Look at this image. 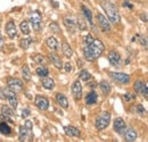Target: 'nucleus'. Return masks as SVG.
I'll return each mask as SVG.
<instances>
[{
  "label": "nucleus",
  "instance_id": "47",
  "mask_svg": "<svg viewBox=\"0 0 148 142\" xmlns=\"http://www.w3.org/2000/svg\"><path fill=\"white\" fill-rule=\"evenodd\" d=\"M53 3H54V6H55V7H56V8H57V7H58V5H57V2H55V1H53Z\"/></svg>",
  "mask_w": 148,
  "mask_h": 142
},
{
  "label": "nucleus",
  "instance_id": "43",
  "mask_svg": "<svg viewBox=\"0 0 148 142\" xmlns=\"http://www.w3.org/2000/svg\"><path fill=\"white\" fill-rule=\"evenodd\" d=\"M123 7H126V8H129V9H132V8H133V5H131L129 1H124V2H123Z\"/></svg>",
  "mask_w": 148,
  "mask_h": 142
},
{
  "label": "nucleus",
  "instance_id": "23",
  "mask_svg": "<svg viewBox=\"0 0 148 142\" xmlns=\"http://www.w3.org/2000/svg\"><path fill=\"white\" fill-rule=\"evenodd\" d=\"M61 51H63V54L65 55V57H67V58L72 57V55H73V50H72V48H71V47H70V44H68V43H66V42H64V43L61 44Z\"/></svg>",
  "mask_w": 148,
  "mask_h": 142
},
{
  "label": "nucleus",
  "instance_id": "21",
  "mask_svg": "<svg viewBox=\"0 0 148 142\" xmlns=\"http://www.w3.org/2000/svg\"><path fill=\"white\" fill-rule=\"evenodd\" d=\"M64 130H65L66 135H68V137H79L80 135V131L73 126H66Z\"/></svg>",
  "mask_w": 148,
  "mask_h": 142
},
{
  "label": "nucleus",
  "instance_id": "37",
  "mask_svg": "<svg viewBox=\"0 0 148 142\" xmlns=\"http://www.w3.org/2000/svg\"><path fill=\"white\" fill-rule=\"evenodd\" d=\"M134 98H136V96H134L133 93H130V92L125 93V96H124V100H125V101H131V100H134Z\"/></svg>",
  "mask_w": 148,
  "mask_h": 142
},
{
  "label": "nucleus",
  "instance_id": "17",
  "mask_svg": "<svg viewBox=\"0 0 148 142\" xmlns=\"http://www.w3.org/2000/svg\"><path fill=\"white\" fill-rule=\"evenodd\" d=\"M32 141V135L26 131V129L24 126H20V141Z\"/></svg>",
  "mask_w": 148,
  "mask_h": 142
},
{
  "label": "nucleus",
  "instance_id": "7",
  "mask_svg": "<svg viewBox=\"0 0 148 142\" xmlns=\"http://www.w3.org/2000/svg\"><path fill=\"white\" fill-rule=\"evenodd\" d=\"M109 75L112 76V79L115 81V82H118L121 84H128L130 82V76L125 73H118V72H112L109 73Z\"/></svg>",
  "mask_w": 148,
  "mask_h": 142
},
{
  "label": "nucleus",
  "instance_id": "22",
  "mask_svg": "<svg viewBox=\"0 0 148 142\" xmlns=\"http://www.w3.org/2000/svg\"><path fill=\"white\" fill-rule=\"evenodd\" d=\"M46 43H47V46H48L51 50H57V49H58V41H57L55 38H53V36L48 38L47 41H46Z\"/></svg>",
  "mask_w": 148,
  "mask_h": 142
},
{
  "label": "nucleus",
  "instance_id": "1",
  "mask_svg": "<svg viewBox=\"0 0 148 142\" xmlns=\"http://www.w3.org/2000/svg\"><path fill=\"white\" fill-rule=\"evenodd\" d=\"M104 49H105L104 43L98 39H93L92 43L89 46H86L83 49L84 58L89 61H93L104 52Z\"/></svg>",
  "mask_w": 148,
  "mask_h": 142
},
{
  "label": "nucleus",
  "instance_id": "44",
  "mask_svg": "<svg viewBox=\"0 0 148 142\" xmlns=\"http://www.w3.org/2000/svg\"><path fill=\"white\" fill-rule=\"evenodd\" d=\"M140 18L146 23L147 22V13H144V14H141V16H140Z\"/></svg>",
  "mask_w": 148,
  "mask_h": 142
},
{
  "label": "nucleus",
  "instance_id": "6",
  "mask_svg": "<svg viewBox=\"0 0 148 142\" xmlns=\"http://www.w3.org/2000/svg\"><path fill=\"white\" fill-rule=\"evenodd\" d=\"M2 92H3V94H5V98L8 99V101H9V104H10L11 108L16 109V108H17V105H18V100H17V97H16V92L11 91V90L8 89V87L5 89Z\"/></svg>",
  "mask_w": 148,
  "mask_h": 142
},
{
  "label": "nucleus",
  "instance_id": "33",
  "mask_svg": "<svg viewBox=\"0 0 148 142\" xmlns=\"http://www.w3.org/2000/svg\"><path fill=\"white\" fill-rule=\"evenodd\" d=\"M22 75H23V77H24L25 81H31V72H30L28 66H24V67H23V69H22Z\"/></svg>",
  "mask_w": 148,
  "mask_h": 142
},
{
  "label": "nucleus",
  "instance_id": "25",
  "mask_svg": "<svg viewBox=\"0 0 148 142\" xmlns=\"http://www.w3.org/2000/svg\"><path fill=\"white\" fill-rule=\"evenodd\" d=\"M0 133H1V134H3V135H9V134L11 133V129H10V126H9L7 123L1 122V123H0Z\"/></svg>",
  "mask_w": 148,
  "mask_h": 142
},
{
  "label": "nucleus",
  "instance_id": "29",
  "mask_svg": "<svg viewBox=\"0 0 148 142\" xmlns=\"http://www.w3.org/2000/svg\"><path fill=\"white\" fill-rule=\"evenodd\" d=\"M99 87H100V90H101V92H103L104 94H108V93L111 92V85H109L108 82H106V81L100 82Z\"/></svg>",
  "mask_w": 148,
  "mask_h": 142
},
{
  "label": "nucleus",
  "instance_id": "9",
  "mask_svg": "<svg viewBox=\"0 0 148 142\" xmlns=\"http://www.w3.org/2000/svg\"><path fill=\"white\" fill-rule=\"evenodd\" d=\"M34 104L35 106L40 109V110H47L49 108V101L46 97H42V96H36L35 97V100H34Z\"/></svg>",
  "mask_w": 148,
  "mask_h": 142
},
{
  "label": "nucleus",
  "instance_id": "11",
  "mask_svg": "<svg viewBox=\"0 0 148 142\" xmlns=\"http://www.w3.org/2000/svg\"><path fill=\"white\" fill-rule=\"evenodd\" d=\"M134 90H136V91H137L139 94L144 96V98H145V99H147V97H148V86H147V84L143 83L141 81H137V82L134 83Z\"/></svg>",
  "mask_w": 148,
  "mask_h": 142
},
{
  "label": "nucleus",
  "instance_id": "18",
  "mask_svg": "<svg viewBox=\"0 0 148 142\" xmlns=\"http://www.w3.org/2000/svg\"><path fill=\"white\" fill-rule=\"evenodd\" d=\"M49 59H50V61L53 63V65L55 66V67H57L58 69H61L63 68V63H61V59L59 58L57 55H55V54H49Z\"/></svg>",
  "mask_w": 148,
  "mask_h": 142
},
{
  "label": "nucleus",
  "instance_id": "12",
  "mask_svg": "<svg viewBox=\"0 0 148 142\" xmlns=\"http://www.w3.org/2000/svg\"><path fill=\"white\" fill-rule=\"evenodd\" d=\"M125 129H126V124H125V122H124L123 118L118 117V118H116V119L114 120V131H115L116 133L123 134L124 131H125Z\"/></svg>",
  "mask_w": 148,
  "mask_h": 142
},
{
  "label": "nucleus",
  "instance_id": "20",
  "mask_svg": "<svg viewBox=\"0 0 148 142\" xmlns=\"http://www.w3.org/2000/svg\"><path fill=\"white\" fill-rule=\"evenodd\" d=\"M42 85L47 90H53L55 87V82H54L53 79H50L48 76H45V77H42Z\"/></svg>",
  "mask_w": 148,
  "mask_h": 142
},
{
  "label": "nucleus",
  "instance_id": "3",
  "mask_svg": "<svg viewBox=\"0 0 148 142\" xmlns=\"http://www.w3.org/2000/svg\"><path fill=\"white\" fill-rule=\"evenodd\" d=\"M109 122H111V114L108 112H104L96 119V127H97V130H99V131L105 130L109 125Z\"/></svg>",
  "mask_w": 148,
  "mask_h": 142
},
{
  "label": "nucleus",
  "instance_id": "31",
  "mask_svg": "<svg viewBox=\"0 0 148 142\" xmlns=\"http://www.w3.org/2000/svg\"><path fill=\"white\" fill-rule=\"evenodd\" d=\"M21 31L24 35H29L30 34V26H29V22L28 21H23L21 23Z\"/></svg>",
  "mask_w": 148,
  "mask_h": 142
},
{
  "label": "nucleus",
  "instance_id": "36",
  "mask_svg": "<svg viewBox=\"0 0 148 142\" xmlns=\"http://www.w3.org/2000/svg\"><path fill=\"white\" fill-rule=\"evenodd\" d=\"M92 41H93V38L88 34L86 38H84V40H83V43H84V46H89V44H91L92 43Z\"/></svg>",
  "mask_w": 148,
  "mask_h": 142
},
{
  "label": "nucleus",
  "instance_id": "5",
  "mask_svg": "<svg viewBox=\"0 0 148 142\" xmlns=\"http://www.w3.org/2000/svg\"><path fill=\"white\" fill-rule=\"evenodd\" d=\"M41 20H42V17H41V13L40 11L35 10V11H33L31 14L30 22H31L34 31H40L41 30Z\"/></svg>",
  "mask_w": 148,
  "mask_h": 142
},
{
  "label": "nucleus",
  "instance_id": "10",
  "mask_svg": "<svg viewBox=\"0 0 148 142\" xmlns=\"http://www.w3.org/2000/svg\"><path fill=\"white\" fill-rule=\"evenodd\" d=\"M97 21H98V24H99L100 28L104 32H109L111 31V23L103 14H98L97 15Z\"/></svg>",
  "mask_w": 148,
  "mask_h": 142
},
{
  "label": "nucleus",
  "instance_id": "48",
  "mask_svg": "<svg viewBox=\"0 0 148 142\" xmlns=\"http://www.w3.org/2000/svg\"><path fill=\"white\" fill-rule=\"evenodd\" d=\"M0 25H1V20H0Z\"/></svg>",
  "mask_w": 148,
  "mask_h": 142
},
{
  "label": "nucleus",
  "instance_id": "28",
  "mask_svg": "<svg viewBox=\"0 0 148 142\" xmlns=\"http://www.w3.org/2000/svg\"><path fill=\"white\" fill-rule=\"evenodd\" d=\"M35 72H36V75H38V76H40L41 79H42V77H45V76H48V74H49L48 68H47V67H43V66L38 67Z\"/></svg>",
  "mask_w": 148,
  "mask_h": 142
},
{
  "label": "nucleus",
  "instance_id": "19",
  "mask_svg": "<svg viewBox=\"0 0 148 142\" xmlns=\"http://www.w3.org/2000/svg\"><path fill=\"white\" fill-rule=\"evenodd\" d=\"M124 138H125V141L128 142H133L137 139V132L133 130V129H129L125 131L124 133Z\"/></svg>",
  "mask_w": 148,
  "mask_h": 142
},
{
  "label": "nucleus",
  "instance_id": "45",
  "mask_svg": "<svg viewBox=\"0 0 148 142\" xmlns=\"http://www.w3.org/2000/svg\"><path fill=\"white\" fill-rule=\"evenodd\" d=\"M0 99H5V94H3V92H2L1 89H0Z\"/></svg>",
  "mask_w": 148,
  "mask_h": 142
},
{
  "label": "nucleus",
  "instance_id": "16",
  "mask_svg": "<svg viewBox=\"0 0 148 142\" xmlns=\"http://www.w3.org/2000/svg\"><path fill=\"white\" fill-rule=\"evenodd\" d=\"M56 101H57V104H58L59 106L63 107L64 109H67L68 108V101H67V99H66V97L64 94L57 93L56 94Z\"/></svg>",
  "mask_w": 148,
  "mask_h": 142
},
{
  "label": "nucleus",
  "instance_id": "14",
  "mask_svg": "<svg viewBox=\"0 0 148 142\" xmlns=\"http://www.w3.org/2000/svg\"><path fill=\"white\" fill-rule=\"evenodd\" d=\"M6 33L10 39H15L17 35V30H16V25L14 23V21H9L6 25Z\"/></svg>",
  "mask_w": 148,
  "mask_h": 142
},
{
  "label": "nucleus",
  "instance_id": "4",
  "mask_svg": "<svg viewBox=\"0 0 148 142\" xmlns=\"http://www.w3.org/2000/svg\"><path fill=\"white\" fill-rule=\"evenodd\" d=\"M23 82L21 81V80H18V79H15V77H9L8 80H7V87L8 89H10L11 91H14V92H20V91H22L23 90Z\"/></svg>",
  "mask_w": 148,
  "mask_h": 142
},
{
  "label": "nucleus",
  "instance_id": "35",
  "mask_svg": "<svg viewBox=\"0 0 148 142\" xmlns=\"http://www.w3.org/2000/svg\"><path fill=\"white\" fill-rule=\"evenodd\" d=\"M32 126H33V125H32V122H31L30 119L25 120V125H24V127L26 129V131L29 132L31 135H32Z\"/></svg>",
  "mask_w": 148,
  "mask_h": 142
},
{
  "label": "nucleus",
  "instance_id": "40",
  "mask_svg": "<svg viewBox=\"0 0 148 142\" xmlns=\"http://www.w3.org/2000/svg\"><path fill=\"white\" fill-rule=\"evenodd\" d=\"M137 113L139 114V115H145L146 110H145V108H144L141 105H138V106H137Z\"/></svg>",
  "mask_w": 148,
  "mask_h": 142
},
{
  "label": "nucleus",
  "instance_id": "30",
  "mask_svg": "<svg viewBox=\"0 0 148 142\" xmlns=\"http://www.w3.org/2000/svg\"><path fill=\"white\" fill-rule=\"evenodd\" d=\"M33 42V40L31 39V38H28V39H22L21 40V42H20V46H21V48L22 49H24V50H26V49H29V47L31 46V43Z\"/></svg>",
  "mask_w": 148,
  "mask_h": 142
},
{
  "label": "nucleus",
  "instance_id": "2",
  "mask_svg": "<svg viewBox=\"0 0 148 142\" xmlns=\"http://www.w3.org/2000/svg\"><path fill=\"white\" fill-rule=\"evenodd\" d=\"M103 8L105 9L109 22H112L113 24H118L120 22V15H118V10L116 8V6L114 3H112L108 0H103Z\"/></svg>",
  "mask_w": 148,
  "mask_h": 142
},
{
  "label": "nucleus",
  "instance_id": "38",
  "mask_svg": "<svg viewBox=\"0 0 148 142\" xmlns=\"http://www.w3.org/2000/svg\"><path fill=\"white\" fill-rule=\"evenodd\" d=\"M49 28H50V30H51L54 33H58L59 32V26H58V24H57V23H51Z\"/></svg>",
  "mask_w": 148,
  "mask_h": 142
},
{
  "label": "nucleus",
  "instance_id": "46",
  "mask_svg": "<svg viewBox=\"0 0 148 142\" xmlns=\"http://www.w3.org/2000/svg\"><path fill=\"white\" fill-rule=\"evenodd\" d=\"M2 36H1V33H0V48H1V46H2Z\"/></svg>",
  "mask_w": 148,
  "mask_h": 142
},
{
  "label": "nucleus",
  "instance_id": "26",
  "mask_svg": "<svg viewBox=\"0 0 148 142\" xmlns=\"http://www.w3.org/2000/svg\"><path fill=\"white\" fill-rule=\"evenodd\" d=\"M1 113L3 114V115L9 116V117H13V116H15V115H16L15 110H14L13 108H10L9 106H7V105H3V106L1 107Z\"/></svg>",
  "mask_w": 148,
  "mask_h": 142
},
{
  "label": "nucleus",
  "instance_id": "8",
  "mask_svg": "<svg viewBox=\"0 0 148 142\" xmlns=\"http://www.w3.org/2000/svg\"><path fill=\"white\" fill-rule=\"evenodd\" d=\"M108 61L111 63L112 66L114 67H120L122 65V57L118 54V51L115 50H112L109 54H108Z\"/></svg>",
  "mask_w": 148,
  "mask_h": 142
},
{
  "label": "nucleus",
  "instance_id": "13",
  "mask_svg": "<svg viewBox=\"0 0 148 142\" xmlns=\"http://www.w3.org/2000/svg\"><path fill=\"white\" fill-rule=\"evenodd\" d=\"M72 93L75 100H80L82 98V85L79 81H75L72 85Z\"/></svg>",
  "mask_w": 148,
  "mask_h": 142
},
{
  "label": "nucleus",
  "instance_id": "42",
  "mask_svg": "<svg viewBox=\"0 0 148 142\" xmlns=\"http://www.w3.org/2000/svg\"><path fill=\"white\" fill-rule=\"evenodd\" d=\"M30 115H31V112H30V109H28V108H25V109L22 110V117H23V118L29 117Z\"/></svg>",
  "mask_w": 148,
  "mask_h": 142
},
{
  "label": "nucleus",
  "instance_id": "39",
  "mask_svg": "<svg viewBox=\"0 0 148 142\" xmlns=\"http://www.w3.org/2000/svg\"><path fill=\"white\" fill-rule=\"evenodd\" d=\"M0 120H6V122H9V123H14L13 122V119L9 117V116H7V115H3V114H1V116H0Z\"/></svg>",
  "mask_w": 148,
  "mask_h": 142
},
{
  "label": "nucleus",
  "instance_id": "32",
  "mask_svg": "<svg viewBox=\"0 0 148 142\" xmlns=\"http://www.w3.org/2000/svg\"><path fill=\"white\" fill-rule=\"evenodd\" d=\"M91 79V74L89 73L88 71H81V73H80V80L81 81H84V82H88L89 80Z\"/></svg>",
  "mask_w": 148,
  "mask_h": 142
},
{
  "label": "nucleus",
  "instance_id": "41",
  "mask_svg": "<svg viewBox=\"0 0 148 142\" xmlns=\"http://www.w3.org/2000/svg\"><path fill=\"white\" fill-rule=\"evenodd\" d=\"M63 68H64L67 73H71V72H72V69H73V68H72V65H71L70 63H66V64L63 66Z\"/></svg>",
  "mask_w": 148,
  "mask_h": 142
},
{
  "label": "nucleus",
  "instance_id": "27",
  "mask_svg": "<svg viewBox=\"0 0 148 142\" xmlns=\"http://www.w3.org/2000/svg\"><path fill=\"white\" fill-rule=\"evenodd\" d=\"M64 24L67 28V30L74 32V30H75V22H73L70 17H64Z\"/></svg>",
  "mask_w": 148,
  "mask_h": 142
},
{
  "label": "nucleus",
  "instance_id": "15",
  "mask_svg": "<svg viewBox=\"0 0 148 142\" xmlns=\"http://www.w3.org/2000/svg\"><path fill=\"white\" fill-rule=\"evenodd\" d=\"M98 100V94L92 90L86 96V104L87 105H95Z\"/></svg>",
  "mask_w": 148,
  "mask_h": 142
},
{
  "label": "nucleus",
  "instance_id": "34",
  "mask_svg": "<svg viewBox=\"0 0 148 142\" xmlns=\"http://www.w3.org/2000/svg\"><path fill=\"white\" fill-rule=\"evenodd\" d=\"M32 58H33V60H34L35 63H38V64H40V65H42V64H46V63H47L46 57L42 56V55H35V56H32Z\"/></svg>",
  "mask_w": 148,
  "mask_h": 142
},
{
  "label": "nucleus",
  "instance_id": "24",
  "mask_svg": "<svg viewBox=\"0 0 148 142\" xmlns=\"http://www.w3.org/2000/svg\"><path fill=\"white\" fill-rule=\"evenodd\" d=\"M81 9H82V11H83V14H84L86 18L88 20L89 24H90L91 26H93V22H92V13H91V10L89 9L88 7H86V6H82V7H81Z\"/></svg>",
  "mask_w": 148,
  "mask_h": 142
}]
</instances>
